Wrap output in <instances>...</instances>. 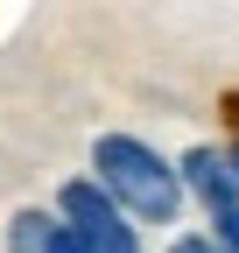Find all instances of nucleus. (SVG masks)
<instances>
[{
	"instance_id": "obj_2",
	"label": "nucleus",
	"mask_w": 239,
	"mask_h": 253,
	"mask_svg": "<svg viewBox=\"0 0 239 253\" xmlns=\"http://www.w3.org/2000/svg\"><path fill=\"white\" fill-rule=\"evenodd\" d=\"M56 225H64L84 253H141V232L127 225V211H120L92 176H78L56 190Z\"/></svg>"
},
{
	"instance_id": "obj_6",
	"label": "nucleus",
	"mask_w": 239,
	"mask_h": 253,
	"mask_svg": "<svg viewBox=\"0 0 239 253\" xmlns=\"http://www.w3.org/2000/svg\"><path fill=\"white\" fill-rule=\"evenodd\" d=\"M169 253H218V246H211V239H204V232H190V239H176Z\"/></svg>"
},
{
	"instance_id": "obj_5",
	"label": "nucleus",
	"mask_w": 239,
	"mask_h": 253,
	"mask_svg": "<svg viewBox=\"0 0 239 253\" xmlns=\"http://www.w3.org/2000/svg\"><path fill=\"white\" fill-rule=\"evenodd\" d=\"M211 246H218V253H239V204L211 218Z\"/></svg>"
},
{
	"instance_id": "obj_7",
	"label": "nucleus",
	"mask_w": 239,
	"mask_h": 253,
	"mask_svg": "<svg viewBox=\"0 0 239 253\" xmlns=\"http://www.w3.org/2000/svg\"><path fill=\"white\" fill-rule=\"evenodd\" d=\"M225 169H232V190H239V148H232V155H225Z\"/></svg>"
},
{
	"instance_id": "obj_1",
	"label": "nucleus",
	"mask_w": 239,
	"mask_h": 253,
	"mask_svg": "<svg viewBox=\"0 0 239 253\" xmlns=\"http://www.w3.org/2000/svg\"><path fill=\"white\" fill-rule=\"evenodd\" d=\"M92 183L127 211V225H169L183 211V183H176V162H162L148 141L134 134H99L92 141Z\"/></svg>"
},
{
	"instance_id": "obj_3",
	"label": "nucleus",
	"mask_w": 239,
	"mask_h": 253,
	"mask_svg": "<svg viewBox=\"0 0 239 253\" xmlns=\"http://www.w3.org/2000/svg\"><path fill=\"white\" fill-rule=\"evenodd\" d=\"M176 183H183V190H197L211 218L239 204V190H232V169H225V155H211V148H190L183 162H176Z\"/></svg>"
},
{
	"instance_id": "obj_4",
	"label": "nucleus",
	"mask_w": 239,
	"mask_h": 253,
	"mask_svg": "<svg viewBox=\"0 0 239 253\" xmlns=\"http://www.w3.org/2000/svg\"><path fill=\"white\" fill-rule=\"evenodd\" d=\"M7 246L14 253H84L64 225H56V211H21L14 225H7Z\"/></svg>"
}]
</instances>
